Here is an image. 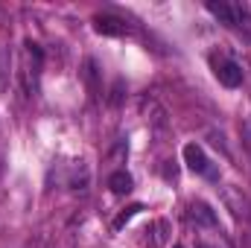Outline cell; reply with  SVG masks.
Instances as JSON below:
<instances>
[{
	"instance_id": "cell-6",
	"label": "cell",
	"mask_w": 251,
	"mask_h": 248,
	"mask_svg": "<svg viewBox=\"0 0 251 248\" xmlns=\"http://www.w3.org/2000/svg\"><path fill=\"white\" fill-rule=\"evenodd\" d=\"M193 219L196 222H201V225H216V216H213V210L207 207V204H193Z\"/></svg>"
},
{
	"instance_id": "cell-4",
	"label": "cell",
	"mask_w": 251,
	"mask_h": 248,
	"mask_svg": "<svg viewBox=\"0 0 251 248\" xmlns=\"http://www.w3.org/2000/svg\"><path fill=\"white\" fill-rule=\"evenodd\" d=\"M108 187H111V193H117V196H126V193L131 190V175H128L126 170H117V173H111V178H108Z\"/></svg>"
},
{
	"instance_id": "cell-8",
	"label": "cell",
	"mask_w": 251,
	"mask_h": 248,
	"mask_svg": "<svg viewBox=\"0 0 251 248\" xmlns=\"http://www.w3.org/2000/svg\"><path fill=\"white\" fill-rule=\"evenodd\" d=\"M137 210H143V207H140V204H134V207H128V210H123V213H120V216L114 219V228H123L126 222H128V219H131V216L137 213Z\"/></svg>"
},
{
	"instance_id": "cell-9",
	"label": "cell",
	"mask_w": 251,
	"mask_h": 248,
	"mask_svg": "<svg viewBox=\"0 0 251 248\" xmlns=\"http://www.w3.org/2000/svg\"><path fill=\"white\" fill-rule=\"evenodd\" d=\"M176 248H184V246H176Z\"/></svg>"
},
{
	"instance_id": "cell-10",
	"label": "cell",
	"mask_w": 251,
	"mask_h": 248,
	"mask_svg": "<svg viewBox=\"0 0 251 248\" xmlns=\"http://www.w3.org/2000/svg\"><path fill=\"white\" fill-rule=\"evenodd\" d=\"M201 248H207V246H201Z\"/></svg>"
},
{
	"instance_id": "cell-1",
	"label": "cell",
	"mask_w": 251,
	"mask_h": 248,
	"mask_svg": "<svg viewBox=\"0 0 251 248\" xmlns=\"http://www.w3.org/2000/svg\"><path fill=\"white\" fill-rule=\"evenodd\" d=\"M184 161H187V167L193 170V173H199V175H210L207 158H204V152H201L199 143H187V146H184Z\"/></svg>"
},
{
	"instance_id": "cell-5",
	"label": "cell",
	"mask_w": 251,
	"mask_h": 248,
	"mask_svg": "<svg viewBox=\"0 0 251 248\" xmlns=\"http://www.w3.org/2000/svg\"><path fill=\"white\" fill-rule=\"evenodd\" d=\"M207 12H210V15H216V18H219L222 24H228V26H234V24H237V18H234L237 12H234L228 3H213V0H210V3H207Z\"/></svg>"
},
{
	"instance_id": "cell-3",
	"label": "cell",
	"mask_w": 251,
	"mask_h": 248,
	"mask_svg": "<svg viewBox=\"0 0 251 248\" xmlns=\"http://www.w3.org/2000/svg\"><path fill=\"white\" fill-rule=\"evenodd\" d=\"M94 29L100 32V35H111V38H117V35H123L126 32V24L120 18H114V15H97L94 18Z\"/></svg>"
},
{
	"instance_id": "cell-2",
	"label": "cell",
	"mask_w": 251,
	"mask_h": 248,
	"mask_svg": "<svg viewBox=\"0 0 251 248\" xmlns=\"http://www.w3.org/2000/svg\"><path fill=\"white\" fill-rule=\"evenodd\" d=\"M216 79H219L225 88H240V85H243V67L237 62H222L216 67Z\"/></svg>"
},
{
	"instance_id": "cell-7",
	"label": "cell",
	"mask_w": 251,
	"mask_h": 248,
	"mask_svg": "<svg viewBox=\"0 0 251 248\" xmlns=\"http://www.w3.org/2000/svg\"><path fill=\"white\" fill-rule=\"evenodd\" d=\"M9 62H12V53H9V47H0V91L6 88V73H9Z\"/></svg>"
}]
</instances>
